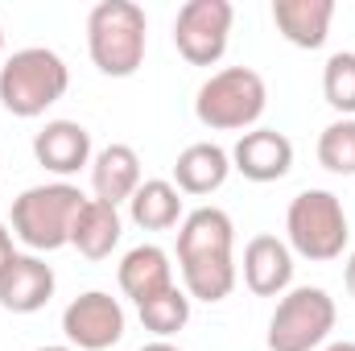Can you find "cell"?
Returning <instances> with one entry per match:
<instances>
[{
  "mask_svg": "<svg viewBox=\"0 0 355 351\" xmlns=\"http://www.w3.org/2000/svg\"><path fill=\"white\" fill-rule=\"evenodd\" d=\"M236 228L219 207H198L178 223V268L190 302H223L236 289Z\"/></svg>",
  "mask_w": 355,
  "mask_h": 351,
  "instance_id": "obj_1",
  "label": "cell"
},
{
  "mask_svg": "<svg viewBox=\"0 0 355 351\" xmlns=\"http://www.w3.org/2000/svg\"><path fill=\"white\" fill-rule=\"evenodd\" d=\"M149 21L145 8L132 0H99L87 12V54L99 75L132 79L145 62Z\"/></svg>",
  "mask_w": 355,
  "mask_h": 351,
  "instance_id": "obj_2",
  "label": "cell"
},
{
  "mask_svg": "<svg viewBox=\"0 0 355 351\" xmlns=\"http://www.w3.org/2000/svg\"><path fill=\"white\" fill-rule=\"evenodd\" d=\"M87 194L71 182H42L12 198V236L29 252H58L71 244L75 215L83 211Z\"/></svg>",
  "mask_w": 355,
  "mask_h": 351,
  "instance_id": "obj_3",
  "label": "cell"
},
{
  "mask_svg": "<svg viewBox=\"0 0 355 351\" xmlns=\"http://www.w3.org/2000/svg\"><path fill=\"white\" fill-rule=\"evenodd\" d=\"M67 87H71V71L50 46H25L0 67V103L21 120L46 116V108H54L67 95Z\"/></svg>",
  "mask_w": 355,
  "mask_h": 351,
  "instance_id": "obj_4",
  "label": "cell"
},
{
  "mask_svg": "<svg viewBox=\"0 0 355 351\" xmlns=\"http://www.w3.org/2000/svg\"><path fill=\"white\" fill-rule=\"evenodd\" d=\"M285 244L289 252L306 257V261H335L343 257L347 240H352V228H347V211L339 203V194L331 190H302L289 198V211H285Z\"/></svg>",
  "mask_w": 355,
  "mask_h": 351,
  "instance_id": "obj_5",
  "label": "cell"
},
{
  "mask_svg": "<svg viewBox=\"0 0 355 351\" xmlns=\"http://www.w3.org/2000/svg\"><path fill=\"white\" fill-rule=\"evenodd\" d=\"M265 108L268 87L252 67H223L194 95V116L211 132H244L265 116Z\"/></svg>",
  "mask_w": 355,
  "mask_h": 351,
  "instance_id": "obj_6",
  "label": "cell"
},
{
  "mask_svg": "<svg viewBox=\"0 0 355 351\" xmlns=\"http://www.w3.org/2000/svg\"><path fill=\"white\" fill-rule=\"evenodd\" d=\"M335 298L322 285H297L285 289L272 318H268V351H314L335 331Z\"/></svg>",
  "mask_w": 355,
  "mask_h": 351,
  "instance_id": "obj_7",
  "label": "cell"
},
{
  "mask_svg": "<svg viewBox=\"0 0 355 351\" xmlns=\"http://www.w3.org/2000/svg\"><path fill=\"white\" fill-rule=\"evenodd\" d=\"M236 8L232 0H186L174 17V46L190 67H215L227 54Z\"/></svg>",
  "mask_w": 355,
  "mask_h": 351,
  "instance_id": "obj_8",
  "label": "cell"
},
{
  "mask_svg": "<svg viewBox=\"0 0 355 351\" xmlns=\"http://www.w3.org/2000/svg\"><path fill=\"white\" fill-rule=\"evenodd\" d=\"M62 335L75 351H107L124 339V306L120 298L87 289L62 310Z\"/></svg>",
  "mask_w": 355,
  "mask_h": 351,
  "instance_id": "obj_9",
  "label": "cell"
},
{
  "mask_svg": "<svg viewBox=\"0 0 355 351\" xmlns=\"http://www.w3.org/2000/svg\"><path fill=\"white\" fill-rule=\"evenodd\" d=\"M54 268L42 261L37 252H17L0 273V306L8 314H37L54 298Z\"/></svg>",
  "mask_w": 355,
  "mask_h": 351,
  "instance_id": "obj_10",
  "label": "cell"
},
{
  "mask_svg": "<svg viewBox=\"0 0 355 351\" xmlns=\"http://www.w3.org/2000/svg\"><path fill=\"white\" fill-rule=\"evenodd\" d=\"M232 170L248 178V182H281L293 170V141L277 128H248L236 145H232Z\"/></svg>",
  "mask_w": 355,
  "mask_h": 351,
  "instance_id": "obj_11",
  "label": "cell"
},
{
  "mask_svg": "<svg viewBox=\"0 0 355 351\" xmlns=\"http://www.w3.org/2000/svg\"><path fill=\"white\" fill-rule=\"evenodd\" d=\"M33 157L42 170L58 178L79 174L83 166H91V132L79 120H50L37 137H33Z\"/></svg>",
  "mask_w": 355,
  "mask_h": 351,
  "instance_id": "obj_12",
  "label": "cell"
},
{
  "mask_svg": "<svg viewBox=\"0 0 355 351\" xmlns=\"http://www.w3.org/2000/svg\"><path fill=\"white\" fill-rule=\"evenodd\" d=\"M335 0H272L277 33L297 50H322L331 37Z\"/></svg>",
  "mask_w": 355,
  "mask_h": 351,
  "instance_id": "obj_13",
  "label": "cell"
},
{
  "mask_svg": "<svg viewBox=\"0 0 355 351\" xmlns=\"http://www.w3.org/2000/svg\"><path fill=\"white\" fill-rule=\"evenodd\" d=\"M244 285L257 298H281L293 285V252L277 236H252L244 248Z\"/></svg>",
  "mask_w": 355,
  "mask_h": 351,
  "instance_id": "obj_14",
  "label": "cell"
},
{
  "mask_svg": "<svg viewBox=\"0 0 355 351\" xmlns=\"http://www.w3.org/2000/svg\"><path fill=\"white\" fill-rule=\"evenodd\" d=\"M141 182H145V178H141V157H137V149L124 145V141H112V145H103V149L91 157V190H95L99 203L120 207V203H128V198L137 194Z\"/></svg>",
  "mask_w": 355,
  "mask_h": 351,
  "instance_id": "obj_15",
  "label": "cell"
},
{
  "mask_svg": "<svg viewBox=\"0 0 355 351\" xmlns=\"http://www.w3.org/2000/svg\"><path fill=\"white\" fill-rule=\"evenodd\" d=\"M120 289H124V298L128 302H137V306H145L149 298H157V293H166L174 281V264H170V252L166 248H157V244H137V248H128L124 252V261H120Z\"/></svg>",
  "mask_w": 355,
  "mask_h": 351,
  "instance_id": "obj_16",
  "label": "cell"
},
{
  "mask_svg": "<svg viewBox=\"0 0 355 351\" xmlns=\"http://www.w3.org/2000/svg\"><path fill=\"white\" fill-rule=\"evenodd\" d=\"M227 174H232V153L223 145H215V141L186 145L174 162V186L182 194H194V198L215 194L227 182Z\"/></svg>",
  "mask_w": 355,
  "mask_h": 351,
  "instance_id": "obj_17",
  "label": "cell"
},
{
  "mask_svg": "<svg viewBox=\"0 0 355 351\" xmlns=\"http://www.w3.org/2000/svg\"><path fill=\"white\" fill-rule=\"evenodd\" d=\"M120 236H124L120 207L99 203V198H87V203H83V211L75 215L71 248H79L87 261H107V257H112V248L120 244Z\"/></svg>",
  "mask_w": 355,
  "mask_h": 351,
  "instance_id": "obj_18",
  "label": "cell"
},
{
  "mask_svg": "<svg viewBox=\"0 0 355 351\" xmlns=\"http://www.w3.org/2000/svg\"><path fill=\"white\" fill-rule=\"evenodd\" d=\"M128 219L141 232H170L186 219L182 215V190L166 178H145L137 186V194L128 198Z\"/></svg>",
  "mask_w": 355,
  "mask_h": 351,
  "instance_id": "obj_19",
  "label": "cell"
},
{
  "mask_svg": "<svg viewBox=\"0 0 355 351\" xmlns=\"http://www.w3.org/2000/svg\"><path fill=\"white\" fill-rule=\"evenodd\" d=\"M137 314H141L145 331H153L157 339H170V335H178L190 323V293L182 285H170L166 293H157L145 306H137Z\"/></svg>",
  "mask_w": 355,
  "mask_h": 351,
  "instance_id": "obj_20",
  "label": "cell"
},
{
  "mask_svg": "<svg viewBox=\"0 0 355 351\" xmlns=\"http://www.w3.org/2000/svg\"><path fill=\"white\" fill-rule=\"evenodd\" d=\"M322 99L339 112V120H355V50H339L327 58Z\"/></svg>",
  "mask_w": 355,
  "mask_h": 351,
  "instance_id": "obj_21",
  "label": "cell"
},
{
  "mask_svg": "<svg viewBox=\"0 0 355 351\" xmlns=\"http://www.w3.org/2000/svg\"><path fill=\"white\" fill-rule=\"evenodd\" d=\"M318 166L339 178H355V120H331L318 132Z\"/></svg>",
  "mask_w": 355,
  "mask_h": 351,
  "instance_id": "obj_22",
  "label": "cell"
},
{
  "mask_svg": "<svg viewBox=\"0 0 355 351\" xmlns=\"http://www.w3.org/2000/svg\"><path fill=\"white\" fill-rule=\"evenodd\" d=\"M12 257H17V248H12V232L0 223V273H4V264L12 261Z\"/></svg>",
  "mask_w": 355,
  "mask_h": 351,
  "instance_id": "obj_23",
  "label": "cell"
},
{
  "mask_svg": "<svg viewBox=\"0 0 355 351\" xmlns=\"http://www.w3.org/2000/svg\"><path fill=\"white\" fill-rule=\"evenodd\" d=\"M343 281H347V293L355 298V252L347 257V268H343Z\"/></svg>",
  "mask_w": 355,
  "mask_h": 351,
  "instance_id": "obj_24",
  "label": "cell"
},
{
  "mask_svg": "<svg viewBox=\"0 0 355 351\" xmlns=\"http://www.w3.org/2000/svg\"><path fill=\"white\" fill-rule=\"evenodd\" d=\"M141 351H182V348H174L170 339H153V343H145Z\"/></svg>",
  "mask_w": 355,
  "mask_h": 351,
  "instance_id": "obj_25",
  "label": "cell"
},
{
  "mask_svg": "<svg viewBox=\"0 0 355 351\" xmlns=\"http://www.w3.org/2000/svg\"><path fill=\"white\" fill-rule=\"evenodd\" d=\"M322 351H355V339H339V343H327Z\"/></svg>",
  "mask_w": 355,
  "mask_h": 351,
  "instance_id": "obj_26",
  "label": "cell"
},
{
  "mask_svg": "<svg viewBox=\"0 0 355 351\" xmlns=\"http://www.w3.org/2000/svg\"><path fill=\"white\" fill-rule=\"evenodd\" d=\"M37 351H75L71 343H50V348H37Z\"/></svg>",
  "mask_w": 355,
  "mask_h": 351,
  "instance_id": "obj_27",
  "label": "cell"
},
{
  "mask_svg": "<svg viewBox=\"0 0 355 351\" xmlns=\"http://www.w3.org/2000/svg\"><path fill=\"white\" fill-rule=\"evenodd\" d=\"M0 54H4V29H0Z\"/></svg>",
  "mask_w": 355,
  "mask_h": 351,
  "instance_id": "obj_28",
  "label": "cell"
}]
</instances>
